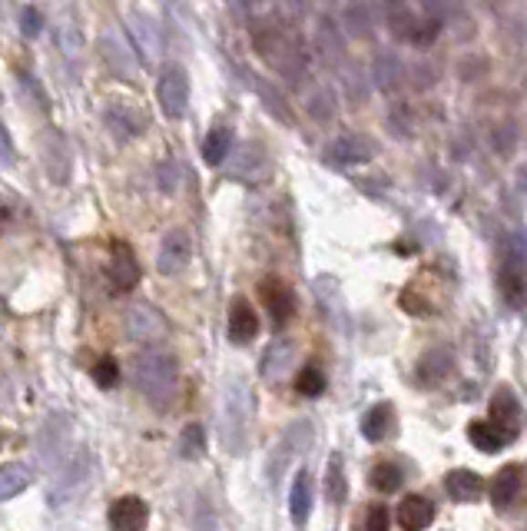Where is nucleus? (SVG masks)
Segmentation results:
<instances>
[{
	"label": "nucleus",
	"instance_id": "72a5a7b5",
	"mask_svg": "<svg viewBox=\"0 0 527 531\" xmlns=\"http://www.w3.org/2000/svg\"><path fill=\"white\" fill-rule=\"evenodd\" d=\"M93 382L100 385V389H113L119 382V366L113 356H103L97 366H93Z\"/></svg>",
	"mask_w": 527,
	"mask_h": 531
},
{
	"label": "nucleus",
	"instance_id": "1a4fd4ad",
	"mask_svg": "<svg viewBox=\"0 0 527 531\" xmlns=\"http://www.w3.org/2000/svg\"><path fill=\"white\" fill-rule=\"evenodd\" d=\"M166 319L153 306H129L127 312V336L133 342H160L166 339Z\"/></svg>",
	"mask_w": 527,
	"mask_h": 531
},
{
	"label": "nucleus",
	"instance_id": "f257e3e1",
	"mask_svg": "<svg viewBox=\"0 0 527 531\" xmlns=\"http://www.w3.org/2000/svg\"><path fill=\"white\" fill-rule=\"evenodd\" d=\"M255 50L263 54V60L273 67L275 74H282L289 83H299L309 74V54L305 44L295 30L279 17H265L253 27Z\"/></svg>",
	"mask_w": 527,
	"mask_h": 531
},
{
	"label": "nucleus",
	"instance_id": "aec40b11",
	"mask_svg": "<svg viewBox=\"0 0 527 531\" xmlns=\"http://www.w3.org/2000/svg\"><path fill=\"white\" fill-rule=\"evenodd\" d=\"M398 522H401V528H408V531L428 528V525L435 522V505L428 502L425 495H408V498H401V505H398Z\"/></svg>",
	"mask_w": 527,
	"mask_h": 531
},
{
	"label": "nucleus",
	"instance_id": "4be33fe9",
	"mask_svg": "<svg viewBox=\"0 0 527 531\" xmlns=\"http://www.w3.org/2000/svg\"><path fill=\"white\" fill-rule=\"evenodd\" d=\"M292 359H295V346L285 339H275L273 346L265 349L263 362H259V369H263V376L269 379V382H279L285 372H289Z\"/></svg>",
	"mask_w": 527,
	"mask_h": 531
},
{
	"label": "nucleus",
	"instance_id": "dca6fc26",
	"mask_svg": "<svg viewBox=\"0 0 527 531\" xmlns=\"http://www.w3.org/2000/svg\"><path fill=\"white\" fill-rule=\"evenodd\" d=\"M491 422L508 435V439H514V432H518V425H521V402L508 385H501L498 392L491 395Z\"/></svg>",
	"mask_w": 527,
	"mask_h": 531
},
{
	"label": "nucleus",
	"instance_id": "0eeeda50",
	"mask_svg": "<svg viewBox=\"0 0 527 531\" xmlns=\"http://www.w3.org/2000/svg\"><path fill=\"white\" fill-rule=\"evenodd\" d=\"M375 156V147L358 133H342L338 140H332L326 150L328 166H362Z\"/></svg>",
	"mask_w": 527,
	"mask_h": 531
},
{
	"label": "nucleus",
	"instance_id": "5701e85b",
	"mask_svg": "<svg viewBox=\"0 0 527 531\" xmlns=\"http://www.w3.org/2000/svg\"><path fill=\"white\" fill-rule=\"evenodd\" d=\"M395 432V412L388 402H378L375 409H368L362 419V435L368 442H385Z\"/></svg>",
	"mask_w": 527,
	"mask_h": 531
},
{
	"label": "nucleus",
	"instance_id": "b1692460",
	"mask_svg": "<svg viewBox=\"0 0 527 531\" xmlns=\"http://www.w3.org/2000/svg\"><path fill=\"white\" fill-rule=\"evenodd\" d=\"M326 495H328V505H342V502H346L348 482H346V458H342V452H332V455H328Z\"/></svg>",
	"mask_w": 527,
	"mask_h": 531
},
{
	"label": "nucleus",
	"instance_id": "cd10ccee",
	"mask_svg": "<svg viewBox=\"0 0 527 531\" xmlns=\"http://www.w3.org/2000/svg\"><path fill=\"white\" fill-rule=\"evenodd\" d=\"M30 482H34V472H30L27 465H20V462H10V465H4V472H0V495H4V498H14V495L24 492Z\"/></svg>",
	"mask_w": 527,
	"mask_h": 531
},
{
	"label": "nucleus",
	"instance_id": "9d476101",
	"mask_svg": "<svg viewBox=\"0 0 527 531\" xmlns=\"http://www.w3.org/2000/svg\"><path fill=\"white\" fill-rule=\"evenodd\" d=\"M192 256V246H190V236L182 233V229H170L160 243V253H156V269L163 276H176L186 269Z\"/></svg>",
	"mask_w": 527,
	"mask_h": 531
},
{
	"label": "nucleus",
	"instance_id": "393cba45",
	"mask_svg": "<svg viewBox=\"0 0 527 531\" xmlns=\"http://www.w3.org/2000/svg\"><path fill=\"white\" fill-rule=\"evenodd\" d=\"M289 512H292V518H295L299 525L309 518V512H312V475H309V472H299V475H295V482H292V488H289Z\"/></svg>",
	"mask_w": 527,
	"mask_h": 531
},
{
	"label": "nucleus",
	"instance_id": "4c0bfd02",
	"mask_svg": "<svg viewBox=\"0 0 527 531\" xmlns=\"http://www.w3.org/2000/svg\"><path fill=\"white\" fill-rule=\"evenodd\" d=\"M20 27L27 30V37H36L40 27H44V20H40V14H36L34 7H24V14H20Z\"/></svg>",
	"mask_w": 527,
	"mask_h": 531
},
{
	"label": "nucleus",
	"instance_id": "412c9836",
	"mask_svg": "<svg viewBox=\"0 0 527 531\" xmlns=\"http://www.w3.org/2000/svg\"><path fill=\"white\" fill-rule=\"evenodd\" d=\"M90 472V458L87 455H73L60 472H57V485H54V505H64L67 495H73V488L83 485V478Z\"/></svg>",
	"mask_w": 527,
	"mask_h": 531
},
{
	"label": "nucleus",
	"instance_id": "4468645a",
	"mask_svg": "<svg viewBox=\"0 0 527 531\" xmlns=\"http://www.w3.org/2000/svg\"><path fill=\"white\" fill-rule=\"evenodd\" d=\"M107 127L117 133L119 140H133L146 130V117L133 103H109L107 107Z\"/></svg>",
	"mask_w": 527,
	"mask_h": 531
},
{
	"label": "nucleus",
	"instance_id": "f03ea898",
	"mask_svg": "<svg viewBox=\"0 0 527 531\" xmlns=\"http://www.w3.org/2000/svg\"><path fill=\"white\" fill-rule=\"evenodd\" d=\"M133 385L153 405H170L176 389H180V366H176V359L170 352H156V349L140 352L137 362H133Z\"/></svg>",
	"mask_w": 527,
	"mask_h": 531
},
{
	"label": "nucleus",
	"instance_id": "f704fd0d",
	"mask_svg": "<svg viewBox=\"0 0 527 531\" xmlns=\"http://www.w3.org/2000/svg\"><path fill=\"white\" fill-rule=\"evenodd\" d=\"M501 249H504V259H508V263H524L527 259V233L524 229H518V233L504 236Z\"/></svg>",
	"mask_w": 527,
	"mask_h": 531
},
{
	"label": "nucleus",
	"instance_id": "c9c22d12",
	"mask_svg": "<svg viewBox=\"0 0 527 531\" xmlns=\"http://www.w3.org/2000/svg\"><path fill=\"white\" fill-rule=\"evenodd\" d=\"M391 515L385 505H368L362 515V531H388Z\"/></svg>",
	"mask_w": 527,
	"mask_h": 531
},
{
	"label": "nucleus",
	"instance_id": "20e7f679",
	"mask_svg": "<svg viewBox=\"0 0 527 531\" xmlns=\"http://www.w3.org/2000/svg\"><path fill=\"white\" fill-rule=\"evenodd\" d=\"M312 442V422H295V425H289V429L282 432L279 442L273 445V452H269V465H265V475H269V482L273 485H279L282 478V468L289 465L292 458L302 455V452L309 449Z\"/></svg>",
	"mask_w": 527,
	"mask_h": 531
},
{
	"label": "nucleus",
	"instance_id": "a211bd4d",
	"mask_svg": "<svg viewBox=\"0 0 527 531\" xmlns=\"http://www.w3.org/2000/svg\"><path fill=\"white\" fill-rule=\"evenodd\" d=\"M501 296L511 309H527V269L521 263H504L498 273Z\"/></svg>",
	"mask_w": 527,
	"mask_h": 531
},
{
	"label": "nucleus",
	"instance_id": "f8f14e48",
	"mask_svg": "<svg viewBox=\"0 0 527 531\" xmlns=\"http://www.w3.org/2000/svg\"><path fill=\"white\" fill-rule=\"evenodd\" d=\"M451 366H455V352H451L448 346L428 349L425 356L418 359V366H415V382L431 389V385H438L441 379H448Z\"/></svg>",
	"mask_w": 527,
	"mask_h": 531
},
{
	"label": "nucleus",
	"instance_id": "58836bf2",
	"mask_svg": "<svg viewBox=\"0 0 527 531\" xmlns=\"http://www.w3.org/2000/svg\"><path fill=\"white\" fill-rule=\"evenodd\" d=\"M282 7L289 10L292 17H305V10H309V0H282Z\"/></svg>",
	"mask_w": 527,
	"mask_h": 531
},
{
	"label": "nucleus",
	"instance_id": "39448f33",
	"mask_svg": "<svg viewBox=\"0 0 527 531\" xmlns=\"http://www.w3.org/2000/svg\"><path fill=\"white\" fill-rule=\"evenodd\" d=\"M156 100L170 120H180L190 107V77L180 64H166L156 77Z\"/></svg>",
	"mask_w": 527,
	"mask_h": 531
},
{
	"label": "nucleus",
	"instance_id": "a19ab883",
	"mask_svg": "<svg viewBox=\"0 0 527 531\" xmlns=\"http://www.w3.org/2000/svg\"><path fill=\"white\" fill-rule=\"evenodd\" d=\"M518 183H521V190H524V193H527V166H524V170H521V176H518Z\"/></svg>",
	"mask_w": 527,
	"mask_h": 531
},
{
	"label": "nucleus",
	"instance_id": "ddd939ff",
	"mask_svg": "<svg viewBox=\"0 0 527 531\" xmlns=\"http://www.w3.org/2000/svg\"><path fill=\"white\" fill-rule=\"evenodd\" d=\"M146 522H150V508H146V502L137 498V495H127V498L113 502V508H109V525H113V531H143Z\"/></svg>",
	"mask_w": 527,
	"mask_h": 531
},
{
	"label": "nucleus",
	"instance_id": "6ab92c4d",
	"mask_svg": "<svg viewBox=\"0 0 527 531\" xmlns=\"http://www.w3.org/2000/svg\"><path fill=\"white\" fill-rule=\"evenodd\" d=\"M445 492L455 502H478L484 495V478L478 472H468V468H455L445 475Z\"/></svg>",
	"mask_w": 527,
	"mask_h": 531
},
{
	"label": "nucleus",
	"instance_id": "2f4dec72",
	"mask_svg": "<svg viewBox=\"0 0 527 531\" xmlns=\"http://www.w3.org/2000/svg\"><path fill=\"white\" fill-rule=\"evenodd\" d=\"M202 449H206V432L200 425H186L180 435V455L186 462H196V458H202Z\"/></svg>",
	"mask_w": 527,
	"mask_h": 531
},
{
	"label": "nucleus",
	"instance_id": "a878e982",
	"mask_svg": "<svg viewBox=\"0 0 527 531\" xmlns=\"http://www.w3.org/2000/svg\"><path fill=\"white\" fill-rule=\"evenodd\" d=\"M468 439H471L474 449L481 452H501L511 442L508 435H501V429L494 422H471L468 425Z\"/></svg>",
	"mask_w": 527,
	"mask_h": 531
},
{
	"label": "nucleus",
	"instance_id": "2eb2a0df",
	"mask_svg": "<svg viewBox=\"0 0 527 531\" xmlns=\"http://www.w3.org/2000/svg\"><path fill=\"white\" fill-rule=\"evenodd\" d=\"M259 293H263L265 309H269L275 326H285L292 319V312H295V299H292L289 286L282 279H265V283H259Z\"/></svg>",
	"mask_w": 527,
	"mask_h": 531
},
{
	"label": "nucleus",
	"instance_id": "c756f323",
	"mask_svg": "<svg viewBox=\"0 0 527 531\" xmlns=\"http://www.w3.org/2000/svg\"><path fill=\"white\" fill-rule=\"evenodd\" d=\"M401 77H405V70H401L398 57L395 54H385L375 60V80H378V87H385V90H395L401 83Z\"/></svg>",
	"mask_w": 527,
	"mask_h": 531
},
{
	"label": "nucleus",
	"instance_id": "9b49d317",
	"mask_svg": "<svg viewBox=\"0 0 527 531\" xmlns=\"http://www.w3.org/2000/svg\"><path fill=\"white\" fill-rule=\"evenodd\" d=\"M524 495V468L504 465L491 482V505L498 512H511Z\"/></svg>",
	"mask_w": 527,
	"mask_h": 531
},
{
	"label": "nucleus",
	"instance_id": "c85d7f7f",
	"mask_svg": "<svg viewBox=\"0 0 527 531\" xmlns=\"http://www.w3.org/2000/svg\"><path fill=\"white\" fill-rule=\"evenodd\" d=\"M255 93L263 97V103H265V110L273 113L279 123H292V110L285 107V97H282L279 90H275L273 83H265V80H255Z\"/></svg>",
	"mask_w": 527,
	"mask_h": 531
},
{
	"label": "nucleus",
	"instance_id": "473e14b6",
	"mask_svg": "<svg viewBox=\"0 0 527 531\" xmlns=\"http://www.w3.org/2000/svg\"><path fill=\"white\" fill-rule=\"evenodd\" d=\"M295 389H299L302 395L315 399V395L326 392V372H322L318 366H305L299 372V379H295Z\"/></svg>",
	"mask_w": 527,
	"mask_h": 531
},
{
	"label": "nucleus",
	"instance_id": "bb28decb",
	"mask_svg": "<svg viewBox=\"0 0 527 531\" xmlns=\"http://www.w3.org/2000/svg\"><path fill=\"white\" fill-rule=\"evenodd\" d=\"M229 150H232V133L226 127H216L206 133V143H202V160L210 166H222L226 163Z\"/></svg>",
	"mask_w": 527,
	"mask_h": 531
},
{
	"label": "nucleus",
	"instance_id": "423d86ee",
	"mask_svg": "<svg viewBox=\"0 0 527 531\" xmlns=\"http://www.w3.org/2000/svg\"><path fill=\"white\" fill-rule=\"evenodd\" d=\"M70 419L67 415H50V419L44 422V429H40V435H36V452H40V458H44V465H54L57 472L70 462Z\"/></svg>",
	"mask_w": 527,
	"mask_h": 531
},
{
	"label": "nucleus",
	"instance_id": "f3484780",
	"mask_svg": "<svg viewBox=\"0 0 527 531\" xmlns=\"http://www.w3.org/2000/svg\"><path fill=\"white\" fill-rule=\"evenodd\" d=\"M255 332H259V316H255V309L249 306V299L236 296L232 306H229V339L239 342V346H246V342L255 339Z\"/></svg>",
	"mask_w": 527,
	"mask_h": 531
},
{
	"label": "nucleus",
	"instance_id": "6e6552de",
	"mask_svg": "<svg viewBox=\"0 0 527 531\" xmlns=\"http://www.w3.org/2000/svg\"><path fill=\"white\" fill-rule=\"evenodd\" d=\"M107 279H109V286H113V293H129V289L140 283L137 256H133V249H129L127 243H113V249H109Z\"/></svg>",
	"mask_w": 527,
	"mask_h": 531
},
{
	"label": "nucleus",
	"instance_id": "7ed1b4c3",
	"mask_svg": "<svg viewBox=\"0 0 527 531\" xmlns=\"http://www.w3.org/2000/svg\"><path fill=\"white\" fill-rule=\"evenodd\" d=\"M249 422H253V395L246 382L229 379L222 389V409H219V432H222V445L232 455H243L249 445Z\"/></svg>",
	"mask_w": 527,
	"mask_h": 531
},
{
	"label": "nucleus",
	"instance_id": "e433bc0d",
	"mask_svg": "<svg viewBox=\"0 0 527 531\" xmlns=\"http://www.w3.org/2000/svg\"><path fill=\"white\" fill-rule=\"evenodd\" d=\"M309 113L315 120H328V117H332V113H336V100H332V93L322 90V93H318V100L312 97V100H309Z\"/></svg>",
	"mask_w": 527,
	"mask_h": 531
},
{
	"label": "nucleus",
	"instance_id": "ea45409f",
	"mask_svg": "<svg viewBox=\"0 0 527 531\" xmlns=\"http://www.w3.org/2000/svg\"><path fill=\"white\" fill-rule=\"evenodd\" d=\"M10 153H14V150H10V133L4 130V163H10Z\"/></svg>",
	"mask_w": 527,
	"mask_h": 531
},
{
	"label": "nucleus",
	"instance_id": "7c9ffc66",
	"mask_svg": "<svg viewBox=\"0 0 527 531\" xmlns=\"http://www.w3.org/2000/svg\"><path fill=\"white\" fill-rule=\"evenodd\" d=\"M401 482H405V472H401L395 462H378V465L372 468V485L378 488V492H398Z\"/></svg>",
	"mask_w": 527,
	"mask_h": 531
}]
</instances>
